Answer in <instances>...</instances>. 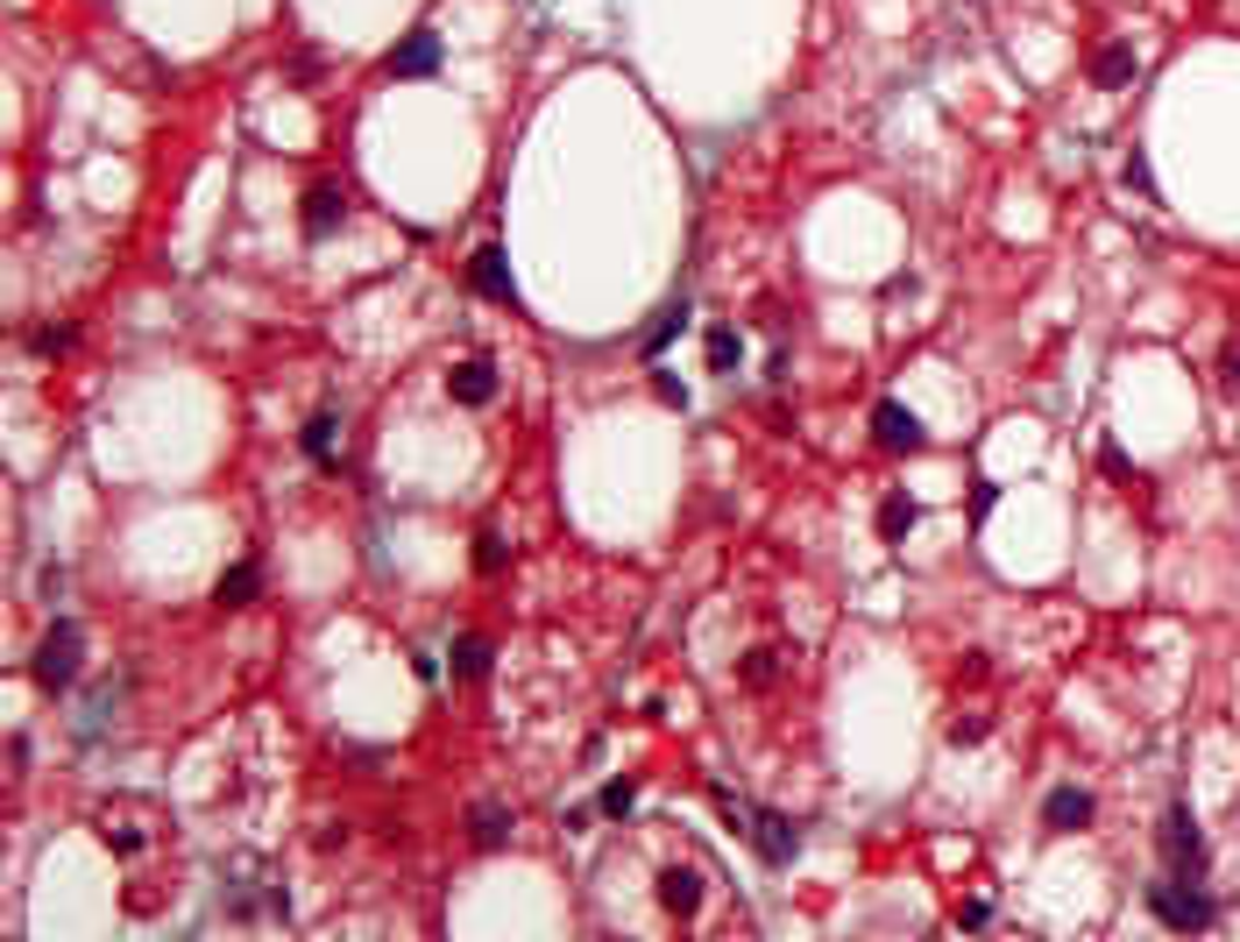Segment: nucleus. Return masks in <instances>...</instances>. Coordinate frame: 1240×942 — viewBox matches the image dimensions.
I'll use <instances>...</instances> for the list:
<instances>
[{"mask_svg": "<svg viewBox=\"0 0 1240 942\" xmlns=\"http://www.w3.org/2000/svg\"><path fill=\"white\" fill-rule=\"evenodd\" d=\"M503 567H511V546H503L497 525H483L475 532V574H503Z\"/></svg>", "mask_w": 1240, "mask_h": 942, "instance_id": "obj_16", "label": "nucleus"}, {"mask_svg": "<svg viewBox=\"0 0 1240 942\" xmlns=\"http://www.w3.org/2000/svg\"><path fill=\"white\" fill-rule=\"evenodd\" d=\"M752 836H758V850H766V864H787L801 850V836H795L787 815H752Z\"/></svg>", "mask_w": 1240, "mask_h": 942, "instance_id": "obj_12", "label": "nucleus"}, {"mask_svg": "<svg viewBox=\"0 0 1240 942\" xmlns=\"http://www.w3.org/2000/svg\"><path fill=\"white\" fill-rule=\"evenodd\" d=\"M163 829H171V815H163L157 801H107V807H100V836H107L128 864H136L142 850H157Z\"/></svg>", "mask_w": 1240, "mask_h": 942, "instance_id": "obj_1", "label": "nucleus"}, {"mask_svg": "<svg viewBox=\"0 0 1240 942\" xmlns=\"http://www.w3.org/2000/svg\"><path fill=\"white\" fill-rule=\"evenodd\" d=\"M298 440H305V454L320 461V468H334V461H340V418H334V411H312Z\"/></svg>", "mask_w": 1240, "mask_h": 942, "instance_id": "obj_13", "label": "nucleus"}, {"mask_svg": "<svg viewBox=\"0 0 1240 942\" xmlns=\"http://www.w3.org/2000/svg\"><path fill=\"white\" fill-rule=\"evenodd\" d=\"M475 844H511V807H475Z\"/></svg>", "mask_w": 1240, "mask_h": 942, "instance_id": "obj_18", "label": "nucleus"}, {"mask_svg": "<svg viewBox=\"0 0 1240 942\" xmlns=\"http://www.w3.org/2000/svg\"><path fill=\"white\" fill-rule=\"evenodd\" d=\"M787 673V646H752L744 652V687H773Z\"/></svg>", "mask_w": 1240, "mask_h": 942, "instance_id": "obj_14", "label": "nucleus"}, {"mask_svg": "<svg viewBox=\"0 0 1240 942\" xmlns=\"http://www.w3.org/2000/svg\"><path fill=\"white\" fill-rule=\"evenodd\" d=\"M985 730H993V716H985V709H964L958 723H950V744H978Z\"/></svg>", "mask_w": 1240, "mask_h": 942, "instance_id": "obj_23", "label": "nucleus"}, {"mask_svg": "<svg viewBox=\"0 0 1240 942\" xmlns=\"http://www.w3.org/2000/svg\"><path fill=\"white\" fill-rule=\"evenodd\" d=\"M1042 822H1050V829H1085V822H1092V794H1085V787H1056V794L1042 801Z\"/></svg>", "mask_w": 1240, "mask_h": 942, "instance_id": "obj_11", "label": "nucleus"}, {"mask_svg": "<svg viewBox=\"0 0 1240 942\" xmlns=\"http://www.w3.org/2000/svg\"><path fill=\"white\" fill-rule=\"evenodd\" d=\"M1099 468H1105V475H1120V482H1127V475H1134V461L1120 454V446H1099Z\"/></svg>", "mask_w": 1240, "mask_h": 942, "instance_id": "obj_25", "label": "nucleus"}, {"mask_svg": "<svg viewBox=\"0 0 1240 942\" xmlns=\"http://www.w3.org/2000/svg\"><path fill=\"white\" fill-rule=\"evenodd\" d=\"M426 71H440V36H432V28H412V36L391 50V79H426Z\"/></svg>", "mask_w": 1240, "mask_h": 942, "instance_id": "obj_8", "label": "nucleus"}, {"mask_svg": "<svg viewBox=\"0 0 1240 942\" xmlns=\"http://www.w3.org/2000/svg\"><path fill=\"white\" fill-rule=\"evenodd\" d=\"M709 362H716V369H738V362H744V340L730 334V326H716V334H709Z\"/></svg>", "mask_w": 1240, "mask_h": 942, "instance_id": "obj_22", "label": "nucleus"}, {"mask_svg": "<svg viewBox=\"0 0 1240 942\" xmlns=\"http://www.w3.org/2000/svg\"><path fill=\"white\" fill-rule=\"evenodd\" d=\"M1148 907H1156V921H1170V929H1213V900H1205L1191 879H1162V886H1148Z\"/></svg>", "mask_w": 1240, "mask_h": 942, "instance_id": "obj_3", "label": "nucleus"}, {"mask_svg": "<svg viewBox=\"0 0 1240 942\" xmlns=\"http://www.w3.org/2000/svg\"><path fill=\"white\" fill-rule=\"evenodd\" d=\"M872 440L879 446H886V454H915V446H922V418L915 411H907V404H879V411H872Z\"/></svg>", "mask_w": 1240, "mask_h": 942, "instance_id": "obj_5", "label": "nucleus"}, {"mask_svg": "<svg viewBox=\"0 0 1240 942\" xmlns=\"http://www.w3.org/2000/svg\"><path fill=\"white\" fill-rule=\"evenodd\" d=\"M681 326H688V305H667V319L646 334V354H667V348L681 340Z\"/></svg>", "mask_w": 1240, "mask_h": 942, "instance_id": "obj_20", "label": "nucleus"}, {"mask_svg": "<svg viewBox=\"0 0 1240 942\" xmlns=\"http://www.w3.org/2000/svg\"><path fill=\"white\" fill-rule=\"evenodd\" d=\"M595 807H603V815H624V807H631V787H624V780L603 787V801H595Z\"/></svg>", "mask_w": 1240, "mask_h": 942, "instance_id": "obj_26", "label": "nucleus"}, {"mask_svg": "<svg viewBox=\"0 0 1240 942\" xmlns=\"http://www.w3.org/2000/svg\"><path fill=\"white\" fill-rule=\"evenodd\" d=\"M256 589H263V581H256V567H234V574L220 581V603H228V609H242V603H256Z\"/></svg>", "mask_w": 1240, "mask_h": 942, "instance_id": "obj_21", "label": "nucleus"}, {"mask_svg": "<svg viewBox=\"0 0 1240 942\" xmlns=\"http://www.w3.org/2000/svg\"><path fill=\"white\" fill-rule=\"evenodd\" d=\"M1162 858H1170L1177 879H1198V872H1205V836H1198V822H1191L1184 807H1170V815H1162Z\"/></svg>", "mask_w": 1240, "mask_h": 942, "instance_id": "obj_4", "label": "nucleus"}, {"mask_svg": "<svg viewBox=\"0 0 1240 942\" xmlns=\"http://www.w3.org/2000/svg\"><path fill=\"white\" fill-rule=\"evenodd\" d=\"M79 660H85V631H79L71 617H57L50 631H43V646H36V681H43V687H71Z\"/></svg>", "mask_w": 1240, "mask_h": 942, "instance_id": "obj_2", "label": "nucleus"}, {"mask_svg": "<svg viewBox=\"0 0 1240 942\" xmlns=\"http://www.w3.org/2000/svg\"><path fill=\"white\" fill-rule=\"evenodd\" d=\"M1219 391H1240V340H1227V354H1219Z\"/></svg>", "mask_w": 1240, "mask_h": 942, "instance_id": "obj_24", "label": "nucleus"}, {"mask_svg": "<svg viewBox=\"0 0 1240 942\" xmlns=\"http://www.w3.org/2000/svg\"><path fill=\"white\" fill-rule=\"evenodd\" d=\"M468 283H475L483 298H497V305H511V298H518L511 263H503V248H497V242H483V248L468 256Z\"/></svg>", "mask_w": 1240, "mask_h": 942, "instance_id": "obj_6", "label": "nucleus"}, {"mask_svg": "<svg viewBox=\"0 0 1240 942\" xmlns=\"http://www.w3.org/2000/svg\"><path fill=\"white\" fill-rule=\"evenodd\" d=\"M660 907H667L674 921H695V915H702V872H695V864L660 872Z\"/></svg>", "mask_w": 1240, "mask_h": 942, "instance_id": "obj_7", "label": "nucleus"}, {"mask_svg": "<svg viewBox=\"0 0 1240 942\" xmlns=\"http://www.w3.org/2000/svg\"><path fill=\"white\" fill-rule=\"evenodd\" d=\"M1092 79H1099V85H1127V79H1134V50H1127V43L1099 50V57H1092Z\"/></svg>", "mask_w": 1240, "mask_h": 942, "instance_id": "obj_17", "label": "nucleus"}, {"mask_svg": "<svg viewBox=\"0 0 1240 942\" xmlns=\"http://www.w3.org/2000/svg\"><path fill=\"white\" fill-rule=\"evenodd\" d=\"M454 673H461V681H489V646H483V638H461V646H454Z\"/></svg>", "mask_w": 1240, "mask_h": 942, "instance_id": "obj_19", "label": "nucleus"}, {"mask_svg": "<svg viewBox=\"0 0 1240 942\" xmlns=\"http://www.w3.org/2000/svg\"><path fill=\"white\" fill-rule=\"evenodd\" d=\"M298 220H305L312 242H320V234H334L340 220H348V191H340V185H312V191H305V213H298Z\"/></svg>", "mask_w": 1240, "mask_h": 942, "instance_id": "obj_9", "label": "nucleus"}, {"mask_svg": "<svg viewBox=\"0 0 1240 942\" xmlns=\"http://www.w3.org/2000/svg\"><path fill=\"white\" fill-rule=\"evenodd\" d=\"M907 532H915V497H886V503H879V538L901 546Z\"/></svg>", "mask_w": 1240, "mask_h": 942, "instance_id": "obj_15", "label": "nucleus"}, {"mask_svg": "<svg viewBox=\"0 0 1240 942\" xmlns=\"http://www.w3.org/2000/svg\"><path fill=\"white\" fill-rule=\"evenodd\" d=\"M447 391H454V404H468V411H483V404L497 397V362H461L454 376H447Z\"/></svg>", "mask_w": 1240, "mask_h": 942, "instance_id": "obj_10", "label": "nucleus"}]
</instances>
